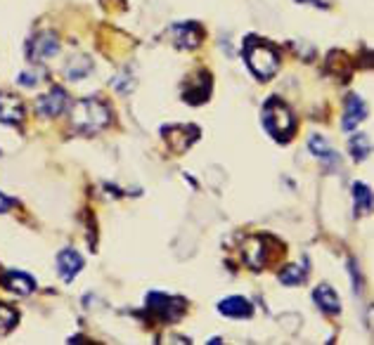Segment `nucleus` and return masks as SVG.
I'll use <instances>...</instances> for the list:
<instances>
[{"mask_svg": "<svg viewBox=\"0 0 374 345\" xmlns=\"http://www.w3.org/2000/svg\"><path fill=\"white\" fill-rule=\"evenodd\" d=\"M263 125H265V130L270 132V137H275L277 142H287V140L294 137L296 118L292 114V109H289L280 97H273V100H268L263 107Z\"/></svg>", "mask_w": 374, "mask_h": 345, "instance_id": "obj_3", "label": "nucleus"}, {"mask_svg": "<svg viewBox=\"0 0 374 345\" xmlns=\"http://www.w3.org/2000/svg\"><path fill=\"white\" fill-rule=\"evenodd\" d=\"M211 86H214L211 76L207 72H199L197 76L189 79V83L185 88H182V100L189 102V104H204L211 95Z\"/></svg>", "mask_w": 374, "mask_h": 345, "instance_id": "obj_8", "label": "nucleus"}, {"mask_svg": "<svg viewBox=\"0 0 374 345\" xmlns=\"http://www.w3.org/2000/svg\"><path fill=\"white\" fill-rule=\"evenodd\" d=\"M365 111H367L365 102L360 100L358 95H348V97H346V114H343V121H341L343 130L346 132L356 130L358 123H363V118L367 116Z\"/></svg>", "mask_w": 374, "mask_h": 345, "instance_id": "obj_14", "label": "nucleus"}, {"mask_svg": "<svg viewBox=\"0 0 374 345\" xmlns=\"http://www.w3.org/2000/svg\"><path fill=\"white\" fill-rule=\"evenodd\" d=\"M147 310L154 312V317H159L161 322L171 324V322H178L187 312V302L182 298H175V295L157 291L147 295Z\"/></svg>", "mask_w": 374, "mask_h": 345, "instance_id": "obj_4", "label": "nucleus"}, {"mask_svg": "<svg viewBox=\"0 0 374 345\" xmlns=\"http://www.w3.org/2000/svg\"><path fill=\"white\" fill-rule=\"evenodd\" d=\"M57 52H60V38L53 31H40L26 43V55H29L31 62L53 60Z\"/></svg>", "mask_w": 374, "mask_h": 345, "instance_id": "obj_6", "label": "nucleus"}, {"mask_svg": "<svg viewBox=\"0 0 374 345\" xmlns=\"http://www.w3.org/2000/svg\"><path fill=\"white\" fill-rule=\"evenodd\" d=\"M67 107H69V95L60 86L50 88L43 97H38V102H36L38 114H43L48 118H55V116L65 114Z\"/></svg>", "mask_w": 374, "mask_h": 345, "instance_id": "obj_7", "label": "nucleus"}, {"mask_svg": "<svg viewBox=\"0 0 374 345\" xmlns=\"http://www.w3.org/2000/svg\"><path fill=\"white\" fill-rule=\"evenodd\" d=\"M133 83H136V79H133L128 72H121L114 81H111V86H114V90H119L121 95H128L131 88H133Z\"/></svg>", "mask_w": 374, "mask_h": 345, "instance_id": "obj_23", "label": "nucleus"}, {"mask_svg": "<svg viewBox=\"0 0 374 345\" xmlns=\"http://www.w3.org/2000/svg\"><path fill=\"white\" fill-rule=\"evenodd\" d=\"M313 300L317 302V307L322 310L324 315H339L341 312V300H339V295L334 293V288L329 284H320L313 291Z\"/></svg>", "mask_w": 374, "mask_h": 345, "instance_id": "obj_15", "label": "nucleus"}, {"mask_svg": "<svg viewBox=\"0 0 374 345\" xmlns=\"http://www.w3.org/2000/svg\"><path fill=\"white\" fill-rule=\"evenodd\" d=\"M12 206H15V201H12L10 196H5L3 192H0V213H8Z\"/></svg>", "mask_w": 374, "mask_h": 345, "instance_id": "obj_25", "label": "nucleus"}, {"mask_svg": "<svg viewBox=\"0 0 374 345\" xmlns=\"http://www.w3.org/2000/svg\"><path fill=\"white\" fill-rule=\"evenodd\" d=\"M348 149H351V157L356 161H365L370 157L372 152V142H370V135H365V132H358V135L351 137L348 142Z\"/></svg>", "mask_w": 374, "mask_h": 345, "instance_id": "obj_21", "label": "nucleus"}, {"mask_svg": "<svg viewBox=\"0 0 374 345\" xmlns=\"http://www.w3.org/2000/svg\"><path fill=\"white\" fill-rule=\"evenodd\" d=\"M280 281L285 286H299V284H303L306 281V277H308V260L306 263H299V265H287L285 270H282L280 274Z\"/></svg>", "mask_w": 374, "mask_h": 345, "instance_id": "obj_19", "label": "nucleus"}, {"mask_svg": "<svg viewBox=\"0 0 374 345\" xmlns=\"http://www.w3.org/2000/svg\"><path fill=\"white\" fill-rule=\"evenodd\" d=\"M17 319H19L17 310L10 307V305H5V302H0V336L15 329L17 327Z\"/></svg>", "mask_w": 374, "mask_h": 345, "instance_id": "obj_22", "label": "nucleus"}, {"mask_svg": "<svg viewBox=\"0 0 374 345\" xmlns=\"http://www.w3.org/2000/svg\"><path fill=\"white\" fill-rule=\"evenodd\" d=\"M171 36H173V43L182 47V50H194V47H199V43L204 40V29L199 24L187 22V24L173 26Z\"/></svg>", "mask_w": 374, "mask_h": 345, "instance_id": "obj_9", "label": "nucleus"}, {"mask_svg": "<svg viewBox=\"0 0 374 345\" xmlns=\"http://www.w3.org/2000/svg\"><path fill=\"white\" fill-rule=\"evenodd\" d=\"M3 284H5V288H10V291H15L19 295H29L36 291V281L24 272H8L3 277Z\"/></svg>", "mask_w": 374, "mask_h": 345, "instance_id": "obj_16", "label": "nucleus"}, {"mask_svg": "<svg viewBox=\"0 0 374 345\" xmlns=\"http://www.w3.org/2000/svg\"><path fill=\"white\" fill-rule=\"evenodd\" d=\"M308 149L313 152V157L320 159L327 168H334L339 164V154L331 149V147L324 142V137H320V135H313L308 140Z\"/></svg>", "mask_w": 374, "mask_h": 345, "instance_id": "obj_17", "label": "nucleus"}, {"mask_svg": "<svg viewBox=\"0 0 374 345\" xmlns=\"http://www.w3.org/2000/svg\"><path fill=\"white\" fill-rule=\"evenodd\" d=\"M90 72H93V62H90V57H86V55H74L65 67V74L69 81L86 79Z\"/></svg>", "mask_w": 374, "mask_h": 345, "instance_id": "obj_18", "label": "nucleus"}, {"mask_svg": "<svg viewBox=\"0 0 374 345\" xmlns=\"http://www.w3.org/2000/svg\"><path fill=\"white\" fill-rule=\"evenodd\" d=\"M83 270V258L74 249H65L57 256V272L65 284H72L74 277Z\"/></svg>", "mask_w": 374, "mask_h": 345, "instance_id": "obj_12", "label": "nucleus"}, {"mask_svg": "<svg viewBox=\"0 0 374 345\" xmlns=\"http://www.w3.org/2000/svg\"><path fill=\"white\" fill-rule=\"evenodd\" d=\"M111 123V111L102 100L97 97H88V100H81L74 104L72 109V125L79 132H86V135H93L97 130H104Z\"/></svg>", "mask_w": 374, "mask_h": 345, "instance_id": "obj_2", "label": "nucleus"}, {"mask_svg": "<svg viewBox=\"0 0 374 345\" xmlns=\"http://www.w3.org/2000/svg\"><path fill=\"white\" fill-rule=\"evenodd\" d=\"M268 239L265 237H251L249 242H244L242 251H244V260L246 265L253 267V270H260L268 260H270V253H268Z\"/></svg>", "mask_w": 374, "mask_h": 345, "instance_id": "obj_10", "label": "nucleus"}, {"mask_svg": "<svg viewBox=\"0 0 374 345\" xmlns=\"http://www.w3.org/2000/svg\"><path fill=\"white\" fill-rule=\"evenodd\" d=\"M0 121L19 125L24 121V102L12 93H0Z\"/></svg>", "mask_w": 374, "mask_h": 345, "instance_id": "obj_11", "label": "nucleus"}, {"mask_svg": "<svg viewBox=\"0 0 374 345\" xmlns=\"http://www.w3.org/2000/svg\"><path fill=\"white\" fill-rule=\"evenodd\" d=\"M19 83L26 86V88H31V86H36V83H38V76L31 74V72H22V74H19Z\"/></svg>", "mask_w": 374, "mask_h": 345, "instance_id": "obj_24", "label": "nucleus"}, {"mask_svg": "<svg viewBox=\"0 0 374 345\" xmlns=\"http://www.w3.org/2000/svg\"><path fill=\"white\" fill-rule=\"evenodd\" d=\"M244 57H246V67H249L253 72V76H258L260 81H270L280 69L277 47L270 45V43H263V40L256 38V36L246 38Z\"/></svg>", "mask_w": 374, "mask_h": 345, "instance_id": "obj_1", "label": "nucleus"}, {"mask_svg": "<svg viewBox=\"0 0 374 345\" xmlns=\"http://www.w3.org/2000/svg\"><path fill=\"white\" fill-rule=\"evenodd\" d=\"M218 310L225 317H232V319H249L253 315V305L242 295H230V298H223L218 302Z\"/></svg>", "mask_w": 374, "mask_h": 345, "instance_id": "obj_13", "label": "nucleus"}, {"mask_svg": "<svg viewBox=\"0 0 374 345\" xmlns=\"http://www.w3.org/2000/svg\"><path fill=\"white\" fill-rule=\"evenodd\" d=\"M353 199H356V215L370 213L372 210V192H370V187L363 185V182H356V185H353Z\"/></svg>", "mask_w": 374, "mask_h": 345, "instance_id": "obj_20", "label": "nucleus"}, {"mask_svg": "<svg viewBox=\"0 0 374 345\" xmlns=\"http://www.w3.org/2000/svg\"><path fill=\"white\" fill-rule=\"evenodd\" d=\"M299 3H313V5H317V8H327L329 0H299Z\"/></svg>", "mask_w": 374, "mask_h": 345, "instance_id": "obj_26", "label": "nucleus"}, {"mask_svg": "<svg viewBox=\"0 0 374 345\" xmlns=\"http://www.w3.org/2000/svg\"><path fill=\"white\" fill-rule=\"evenodd\" d=\"M161 135H164L166 145L171 147L175 154H185L189 147L199 140V128H197V125H189V123L164 125V128H161Z\"/></svg>", "mask_w": 374, "mask_h": 345, "instance_id": "obj_5", "label": "nucleus"}]
</instances>
